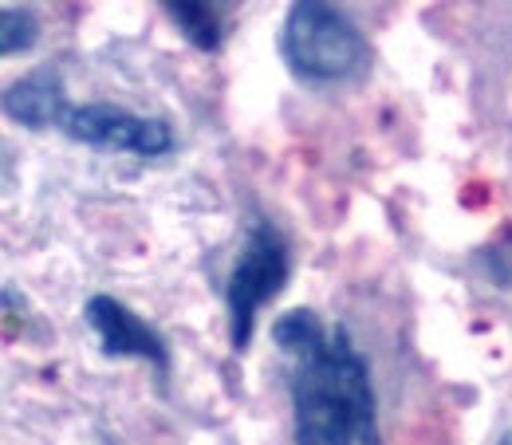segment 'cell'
<instances>
[{"label":"cell","instance_id":"1","mask_svg":"<svg viewBox=\"0 0 512 445\" xmlns=\"http://www.w3.org/2000/svg\"><path fill=\"white\" fill-rule=\"evenodd\" d=\"M272 343L288 363L296 445H379L371 367L343 327L292 308L272 323Z\"/></svg>","mask_w":512,"mask_h":445},{"label":"cell","instance_id":"2","mask_svg":"<svg viewBox=\"0 0 512 445\" xmlns=\"http://www.w3.org/2000/svg\"><path fill=\"white\" fill-rule=\"evenodd\" d=\"M280 56L304 83H343L367 67V40L339 8L300 0L284 16Z\"/></svg>","mask_w":512,"mask_h":445},{"label":"cell","instance_id":"3","mask_svg":"<svg viewBox=\"0 0 512 445\" xmlns=\"http://www.w3.org/2000/svg\"><path fill=\"white\" fill-rule=\"evenodd\" d=\"M284 284H288V245L268 221H256L245 237V249L233 260L229 284H225L229 339L237 351L249 347L260 308L272 304Z\"/></svg>","mask_w":512,"mask_h":445},{"label":"cell","instance_id":"4","mask_svg":"<svg viewBox=\"0 0 512 445\" xmlns=\"http://www.w3.org/2000/svg\"><path fill=\"white\" fill-rule=\"evenodd\" d=\"M67 138L107 150V154H134V158H162L174 150V130L162 119L134 115L115 103H71L60 123Z\"/></svg>","mask_w":512,"mask_h":445},{"label":"cell","instance_id":"5","mask_svg":"<svg viewBox=\"0 0 512 445\" xmlns=\"http://www.w3.org/2000/svg\"><path fill=\"white\" fill-rule=\"evenodd\" d=\"M83 319L95 331L103 355H111V359H146L162 375L170 371V351H166L162 335L146 319L134 316L127 304H119L115 296H91L87 308H83Z\"/></svg>","mask_w":512,"mask_h":445},{"label":"cell","instance_id":"6","mask_svg":"<svg viewBox=\"0 0 512 445\" xmlns=\"http://www.w3.org/2000/svg\"><path fill=\"white\" fill-rule=\"evenodd\" d=\"M4 111L12 123L28 130H52L64 123V115L71 111V99L64 91V79L60 71L52 67H40L32 75H24L20 83H12L4 91Z\"/></svg>","mask_w":512,"mask_h":445},{"label":"cell","instance_id":"7","mask_svg":"<svg viewBox=\"0 0 512 445\" xmlns=\"http://www.w3.org/2000/svg\"><path fill=\"white\" fill-rule=\"evenodd\" d=\"M170 20L186 32L193 48L201 52H217L221 40H225V12L221 4H209V0H170L166 4Z\"/></svg>","mask_w":512,"mask_h":445},{"label":"cell","instance_id":"8","mask_svg":"<svg viewBox=\"0 0 512 445\" xmlns=\"http://www.w3.org/2000/svg\"><path fill=\"white\" fill-rule=\"evenodd\" d=\"M36 32H40V24L28 8H4L0 12V52L4 56H16V52L32 48Z\"/></svg>","mask_w":512,"mask_h":445},{"label":"cell","instance_id":"9","mask_svg":"<svg viewBox=\"0 0 512 445\" xmlns=\"http://www.w3.org/2000/svg\"><path fill=\"white\" fill-rule=\"evenodd\" d=\"M501 445H512V430L505 434V438H501Z\"/></svg>","mask_w":512,"mask_h":445}]
</instances>
